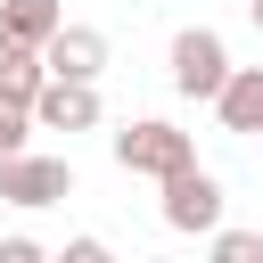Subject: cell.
Instances as JSON below:
<instances>
[{
	"mask_svg": "<svg viewBox=\"0 0 263 263\" xmlns=\"http://www.w3.org/2000/svg\"><path fill=\"white\" fill-rule=\"evenodd\" d=\"M222 82H230V49H222V33H214V25H181V33H173V90L214 107Z\"/></svg>",
	"mask_w": 263,
	"mask_h": 263,
	"instance_id": "2",
	"label": "cell"
},
{
	"mask_svg": "<svg viewBox=\"0 0 263 263\" xmlns=\"http://www.w3.org/2000/svg\"><path fill=\"white\" fill-rule=\"evenodd\" d=\"M115 164H123V173H148V181H164V173L197 164V140H189L181 123H164V115H132V123L115 132Z\"/></svg>",
	"mask_w": 263,
	"mask_h": 263,
	"instance_id": "1",
	"label": "cell"
},
{
	"mask_svg": "<svg viewBox=\"0 0 263 263\" xmlns=\"http://www.w3.org/2000/svg\"><path fill=\"white\" fill-rule=\"evenodd\" d=\"M33 132H41V123H33V107H25V99H0V156H16Z\"/></svg>",
	"mask_w": 263,
	"mask_h": 263,
	"instance_id": "10",
	"label": "cell"
},
{
	"mask_svg": "<svg viewBox=\"0 0 263 263\" xmlns=\"http://www.w3.org/2000/svg\"><path fill=\"white\" fill-rule=\"evenodd\" d=\"M0 263H41V238H0Z\"/></svg>",
	"mask_w": 263,
	"mask_h": 263,
	"instance_id": "13",
	"label": "cell"
},
{
	"mask_svg": "<svg viewBox=\"0 0 263 263\" xmlns=\"http://www.w3.org/2000/svg\"><path fill=\"white\" fill-rule=\"evenodd\" d=\"M222 132H263V66H230V82L214 90Z\"/></svg>",
	"mask_w": 263,
	"mask_h": 263,
	"instance_id": "7",
	"label": "cell"
},
{
	"mask_svg": "<svg viewBox=\"0 0 263 263\" xmlns=\"http://www.w3.org/2000/svg\"><path fill=\"white\" fill-rule=\"evenodd\" d=\"M58 25H66L58 0H0V41H33V49H41Z\"/></svg>",
	"mask_w": 263,
	"mask_h": 263,
	"instance_id": "9",
	"label": "cell"
},
{
	"mask_svg": "<svg viewBox=\"0 0 263 263\" xmlns=\"http://www.w3.org/2000/svg\"><path fill=\"white\" fill-rule=\"evenodd\" d=\"M33 123H41V132H90V123H99V82L49 74L41 99H33Z\"/></svg>",
	"mask_w": 263,
	"mask_h": 263,
	"instance_id": "5",
	"label": "cell"
},
{
	"mask_svg": "<svg viewBox=\"0 0 263 263\" xmlns=\"http://www.w3.org/2000/svg\"><path fill=\"white\" fill-rule=\"evenodd\" d=\"M214 222H222V181H214L205 164H181V173H164V230L214 238Z\"/></svg>",
	"mask_w": 263,
	"mask_h": 263,
	"instance_id": "4",
	"label": "cell"
},
{
	"mask_svg": "<svg viewBox=\"0 0 263 263\" xmlns=\"http://www.w3.org/2000/svg\"><path fill=\"white\" fill-rule=\"evenodd\" d=\"M263 255V230H222L214 222V263H255Z\"/></svg>",
	"mask_w": 263,
	"mask_h": 263,
	"instance_id": "11",
	"label": "cell"
},
{
	"mask_svg": "<svg viewBox=\"0 0 263 263\" xmlns=\"http://www.w3.org/2000/svg\"><path fill=\"white\" fill-rule=\"evenodd\" d=\"M0 197L25 205V214H41V205L74 197V164H66V156H33V148H16V156H0Z\"/></svg>",
	"mask_w": 263,
	"mask_h": 263,
	"instance_id": "3",
	"label": "cell"
},
{
	"mask_svg": "<svg viewBox=\"0 0 263 263\" xmlns=\"http://www.w3.org/2000/svg\"><path fill=\"white\" fill-rule=\"evenodd\" d=\"M255 33H263V0H255Z\"/></svg>",
	"mask_w": 263,
	"mask_h": 263,
	"instance_id": "14",
	"label": "cell"
},
{
	"mask_svg": "<svg viewBox=\"0 0 263 263\" xmlns=\"http://www.w3.org/2000/svg\"><path fill=\"white\" fill-rule=\"evenodd\" d=\"M41 58H49V74L99 82V74H107V33H99V25H58V33L41 41Z\"/></svg>",
	"mask_w": 263,
	"mask_h": 263,
	"instance_id": "6",
	"label": "cell"
},
{
	"mask_svg": "<svg viewBox=\"0 0 263 263\" xmlns=\"http://www.w3.org/2000/svg\"><path fill=\"white\" fill-rule=\"evenodd\" d=\"M66 263H107V238H66Z\"/></svg>",
	"mask_w": 263,
	"mask_h": 263,
	"instance_id": "12",
	"label": "cell"
},
{
	"mask_svg": "<svg viewBox=\"0 0 263 263\" xmlns=\"http://www.w3.org/2000/svg\"><path fill=\"white\" fill-rule=\"evenodd\" d=\"M41 82H49V58L33 49V41H0V99H41Z\"/></svg>",
	"mask_w": 263,
	"mask_h": 263,
	"instance_id": "8",
	"label": "cell"
}]
</instances>
